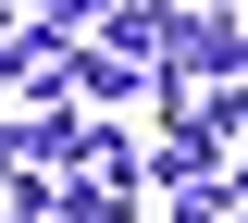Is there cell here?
Wrapping results in <instances>:
<instances>
[{"label":"cell","instance_id":"3","mask_svg":"<svg viewBox=\"0 0 248 223\" xmlns=\"http://www.w3.org/2000/svg\"><path fill=\"white\" fill-rule=\"evenodd\" d=\"M174 223H236V161H223V174H186V186H174Z\"/></svg>","mask_w":248,"mask_h":223},{"label":"cell","instance_id":"4","mask_svg":"<svg viewBox=\"0 0 248 223\" xmlns=\"http://www.w3.org/2000/svg\"><path fill=\"white\" fill-rule=\"evenodd\" d=\"M75 13H99V0H25V25H50V37L75 25Z\"/></svg>","mask_w":248,"mask_h":223},{"label":"cell","instance_id":"1","mask_svg":"<svg viewBox=\"0 0 248 223\" xmlns=\"http://www.w3.org/2000/svg\"><path fill=\"white\" fill-rule=\"evenodd\" d=\"M124 211H137V174H99V161H75L50 186V223H124Z\"/></svg>","mask_w":248,"mask_h":223},{"label":"cell","instance_id":"5","mask_svg":"<svg viewBox=\"0 0 248 223\" xmlns=\"http://www.w3.org/2000/svg\"><path fill=\"white\" fill-rule=\"evenodd\" d=\"M0 25H13V13H0Z\"/></svg>","mask_w":248,"mask_h":223},{"label":"cell","instance_id":"2","mask_svg":"<svg viewBox=\"0 0 248 223\" xmlns=\"http://www.w3.org/2000/svg\"><path fill=\"white\" fill-rule=\"evenodd\" d=\"M99 50L149 74V50H161V0H112V13H99Z\"/></svg>","mask_w":248,"mask_h":223}]
</instances>
